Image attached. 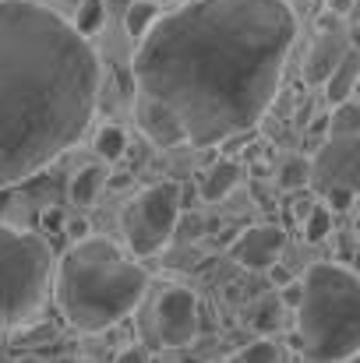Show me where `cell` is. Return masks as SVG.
Listing matches in <instances>:
<instances>
[{
    "label": "cell",
    "mask_w": 360,
    "mask_h": 363,
    "mask_svg": "<svg viewBox=\"0 0 360 363\" xmlns=\"http://www.w3.org/2000/svg\"><path fill=\"white\" fill-rule=\"evenodd\" d=\"M124 148H127V134H124L120 127H103V130L96 134V152H99L107 162H117L120 155H124Z\"/></svg>",
    "instance_id": "ac0fdd59"
},
{
    "label": "cell",
    "mask_w": 360,
    "mask_h": 363,
    "mask_svg": "<svg viewBox=\"0 0 360 363\" xmlns=\"http://www.w3.org/2000/svg\"><path fill=\"white\" fill-rule=\"evenodd\" d=\"M360 134V103H339L329 117V138H357Z\"/></svg>",
    "instance_id": "9a60e30c"
},
{
    "label": "cell",
    "mask_w": 360,
    "mask_h": 363,
    "mask_svg": "<svg viewBox=\"0 0 360 363\" xmlns=\"http://www.w3.org/2000/svg\"><path fill=\"white\" fill-rule=\"evenodd\" d=\"M329 230H332V212H329V205H315L311 216H307V223H304V237L311 243H318L329 237Z\"/></svg>",
    "instance_id": "ffe728a7"
},
{
    "label": "cell",
    "mask_w": 360,
    "mask_h": 363,
    "mask_svg": "<svg viewBox=\"0 0 360 363\" xmlns=\"http://www.w3.org/2000/svg\"><path fill=\"white\" fill-rule=\"evenodd\" d=\"M354 96H357V103H360V82H357V92H354Z\"/></svg>",
    "instance_id": "83f0119b"
},
{
    "label": "cell",
    "mask_w": 360,
    "mask_h": 363,
    "mask_svg": "<svg viewBox=\"0 0 360 363\" xmlns=\"http://www.w3.org/2000/svg\"><path fill=\"white\" fill-rule=\"evenodd\" d=\"M283 247H286V233L279 226H251V230H244L237 240H234L230 257L237 264H244V268L261 272V268L279 264L276 257L283 254Z\"/></svg>",
    "instance_id": "9c48e42d"
},
{
    "label": "cell",
    "mask_w": 360,
    "mask_h": 363,
    "mask_svg": "<svg viewBox=\"0 0 360 363\" xmlns=\"http://www.w3.org/2000/svg\"><path fill=\"white\" fill-rule=\"evenodd\" d=\"M103 25H107V7H103V0H82L78 18H75V28L89 39V35H96Z\"/></svg>",
    "instance_id": "2e32d148"
},
{
    "label": "cell",
    "mask_w": 360,
    "mask_h": 363,
    "mask_svg": "<svg viewBox=\"0 0 360 363\" xmlns=\"http://www.w3.org/2000/svg\"><path fill=\"white\" fill-rule=\"evenodd\" d=\"M240 363H286V350L276 339H258L244 353H237Z\"/></svg>",
    "instance_id": "e0dca14e"
},
{
    "label": "cell",
    "mask_w": 360,
    "mask_h": 363,
    "mask_svg": "<svg viewBox=\"0 0 360 363\" xmlns=\"http://www.w3.org/2000/svg\"><path fill=\"white\" fill-rule=\"evenodd\" d=\"M148 272L114 240L89 237L57 264V307L78 332H107L145 296Z\"/></svg>",
    "instance_id": "3957f363"
},
{
    "label": "cell",
    "mask_w": 360,
    "mask_h": 363,
    "mask_svg": "<svg viewBox=\"0 0 360 363\" xmlns=\"http://www.w3.org/2000/svg\"><path fill=\"white\" fill-rule=\"evenodd\" d=\"M103 184H107V169L99 166V162H92V166H82L78 173H75V180H71V201L75 205H92L96 198H99V191H103Z\"/></svg>",
    "instance_id": "4fadbf2b"
},
{
    "label": "cell",
    "mask_w": 360,
    "mask_h": 363,
    "mask_svg": "<svg viewBox=\"0 0 360 363\" xmlns=\"http://www.w3.org/2000/svg\"><path fill=\"white\" fill-rule=\"evenodd\" d=\"M325 201H329V212H343V208L354 205V194H347V191H332V194H325Z\"/></svg>",
    "instance_id": "44dd1931"
},
{
    "label": "cell",
    "mask_w": 360,
    "mask_h": 363,
    "mask_svg": "<svg viewBox=\"0 0 360 363\" xmlns=\"http://www.w3.org/2000/svg\"><path fill=\"white\" fill-rule=\"evenodd\" d=\"M347 53H350L347 39H343L339 32H325V35L318 39V46L311 50V57H307V67H304L307 82H311V85H325V82L332 78V71L343 64Z\"/></svg>",
    "instance_id": "30bf717a"
},
{
    "label": "cell",
    "mask_w": 360,
    "mask_h": 363,
    "mask_svg": "<svg viewBox=\"0 0 360 363\" xmlns=\"http://www.w3.org/2000/svg\"><path fill=\"white\" fill-rule=\"evenodd\" d=\"M114 363H148V357H145V350H138V346H127L124 353H120Z\"/></svg>",
    "instance_id": "603a6c76"
},
{
    "label": "cell",
    "mask_w": 360,
    "mask_h": 363,
    "mask_svg": "<svg viewBox=\"0 0 360 363\" xmlns=\"http://www.w3.org/2000/svg\"><path fill=\"white\" fill-rule=\"evenodd\" d=\"M180 226V187L177 184H152L120 212V230L131 257H152L173 240Z\"/></svg>",
    "instance_id": "8992f818"
},
{
    "label": "cell",
    "mask_w": 360,
    "mask_h": 363,
    "mask_svg": "<svg viewBox=\"0 0 360 363\" xmlns=\"http://www.w3.org/2000/svg\"><path fill=\"white\" fill-rule=\"evenodd\" d=\"M279 184H283L286 191H300V187H307V184H311V162H304V159H290V162L279 169Z\"/></svg>",
    "instance_id": "d6986e66"
},
{
    "label": "cell",
    "mask_w": 360,
    "mask_h": 363,
    "mask_svg": "<svg viewBox=\"0 0 360 363\" xmlns=\"http://www.w3.org/2000/svg\"><path fill=\"white\" fill-rule=\"evenodd\" d=\"M283 300L297 311V307H300V300H304V282H290V286L283 289Z\"/></svg>",
    "instance_id": "7402d4cb"
},
{
    "label": "cell",
    "mask_w": 360,
    "mask_h": 363,
    "mask_svg": "<svg viewBox=\"0 0 360 363\" xmlns=\"http://www.w3.org/2000/svg\"><path fill=\"white\" fill-rule=\"evenodd\" d=\"M152 4H159V0H152Z\"/></svg>",
    "instance_id": "f546056e"
},
{
    "label": "cell",
    "mask_w": 360,
    "mask_h": 363,
    "mask_svg": "<svg viewBox=\"0 0 360 363\" xmlns=\"http://www.w3.org/2000/svg\"><path fill=\"white\" fill-rule=\"evenodd\" d=\"M18 363H43V360H36V357H21Z\"/></svg>",
    "instance_id": "484cf974"
},
{
    "label": "cell",
    "mask_w": 360,
    "mask_h": 363,
    "mask_svg": "<svg viewBox=\"0 0 360 363\" xmlns=\"http://www.w3.org/2000/svg\"><path fill=\"white\" fill-rule=\"evenodd\" d=\"M325 7H329V14H350L354 0H325Z\"/></svg>",
    "instance_id": "d4e9b609"
},
{
    "label": "cell",
    "mask_w": 360,
    "mask_h": 363,
    "mask_svg": "<svg viewBox=\"0 0 360 363\" xmlns=\"http://www.w3.org/2000/svg\"><path fill=\"white\" fill-rule=\"evenodd\" d=\"M53 250L46 237L0 226V325L28 321L50 289Z\"/></svg>",
    "instance_id": "5b68a950"
},
{
    "label": "cell",
    "mask_w": 360,
    "mask_h": 363,
    "mask_svg": "<svg viewBox=\"0 0 360 363\" xmlns=\"http://www.w3.org/2000/svg\"><path fill=\"white\" fill-rule=\"evenodd\" d=\"M99 103V57L75 21L0 0V187L32 180L78 145Z\"/></svg>",
    "instance_id": "7a4b0ae2"
},
{
    "label": "cell",
    "mask_w": 360,
    "mask_h": 363,
    "mask_svg": "<svg viewBox=\"0 0 360 363\" xmlns=\"http://www.w3.org/2000/svg\"><path fill=\"white\" fill-rule=\"evenodd\" d=\"M240 180V166L237 162H230V159H219L216 166H209L205 169V177H202V198L205 201H223L234 187H237Z\"/></svg>",
    "instance_id": "7c38bea8"
},
{
    "label": "cell",
    "mask_w": 360,
    "mask_h": 363,
    "mask_svg": "<svg viewBox=\"0 0 360 363\" xmlns=\"http://www.w3.org/2000/svg\"><path fill=\"white\" fill-rule=\"evenodd\" d=\"M268 275H272V282H279L283 289L293 282V279H290V272H286V268H279V264H272V268H268Z\"/></svg>",
    "instance_id": "cb8c5ba5"
},
{
    "label": "cell",
    "mask_w": 360,
    "mask_h": 363,
    "mask_svg": "<svg viewBox=\"0 0 360 363\" xmlns=\"http://www.w3.org/2000/svg\"><path fill=\"white\" fill-rule=\"evenodd\" d=\"M347 363H360V353H357V357H350V360H347Z\"/></svg>",
    "instance_id": "4316f807"
},
{
    "label": "cell",
    "mask_w": 360,
    "mask_h": 363,
    "mask_svg": "<svg viewBox=\"0 0 360 363\" xmlns=\"http://www.w3.org/2000/svg\"><path fill=\"white\" fill-rule=\"evenodd\" d=\"M293 346L307 363H347L360 353V275L343 264H311L297 307Z\"/></svg>",
    "instance_id": "277c9868"
},
{
    "label": "cell",
    "mask_w": 360,
    "mask_h": 363,
    "mask_svg": "<svg viewBox=\"0 0 360 363\" xmlns=\"http://www.w3.org/2000/svg\"><path fill=\"white\" fill-rule=\"evenodd\" d=\"M227 363H240V360H237V357H234V360H227Z\"/></svg>",
    "instance_id": "f1b7e54d"
},
{
    "label": "cell",
    "mask_w": 360,
    "mask_h": 363,
    "mask_svg": "<svg viewBox=\"0 0 360 363\" xmlns=\"http://www.w3.org/2000/svg\"><path fill=\"white\" fill-rule=\"evenodd\" d=\"M357 82H360V53L350 50V53L343 57V64L332 71V78L325 82V96H329L336 106H339V103H350L354 92H357Z\"/></svg>",
    "instance_id": "8fae6325"
},
{
    "label": "cell",
    "mask_w": 360,
    "mask_h": 363,
    "mask_svg": "<svg viewBox=\"0 0 360 363\" xmlns=\"http://www.w3.org/2000/svg\"><path fill=\"white\" fill-rule=\"evenodd\" d=\"M163 14H159V4H152V0H134L131 7H127V14H124V28H127V35H134L138 43L156 28V21H159Z\"/></svg>",
    "instance_id": "5bb4252c"
},
{
    "label": "cell",
    "mask_w": 360,
    "mask_h": 363,
    "mask_svg": "<svg viewBox=\"0 0 360 363\" xmlns=\"http://www.w3.org/2000/svg\"><path fill=\"white\" fill-rule=\"evenodd\" d=\"M297 39L286 0H191L138 43V123L159 148L247 134L276 99Z\"/></svg>",
    "instance_id": "6da1fadb"
},
{
    "label": "cell",
    "mask_w": 360,
    "mask_h": 363,
    "mask_svg": "<svg viewBox=\"0 0 360 363\" xmlns=\"http://www.w3.org/2000/svg\"><path fill=\"white\" fill-rule=\"evenodd\" d=\"M156 332L170 350H180L198 335V300L191 289L173 286L163 293V300L156 303Z\"/></svg>",
    "instance_id": "ba28073f"
},
{
    "label": "cell",
    "mask_w": 360,
    "mask_h": 363,
    "mask_svg": "<svg viewBox=\"0 0 360 363\" xmlns=\"http://www.w3.org/2000/svg\"><path fill=\"white\" fill-rule=\"evenodd\" d=\"M311 187L325 198L332 191H347L360 198V134L357 138H329L311 159Z\"/></svg>",
    "instance_id": "52a82bcc"
}]
</instances>
